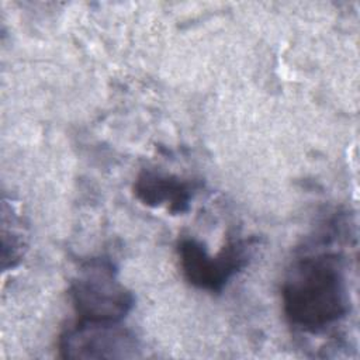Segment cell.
Listing matches in <instances>:
<instances>
[{"label":"cell","mask_w":360,"mask_h":360,"mask_svg":"<svg viewBox=\"0 0 360 360\" xmlns=\"http://www.w3.org/2000/svg\"><path fill=\"white\" fill-rule=\"evenodd\" d=\"M69 291L80 322L117 323L134 307V294L118 280L117 269L107 257L83 262Z\"/></svg>","instance_id":"obj_2"},{"label":"cell","mask_w":360,"mask_h":360,"mask_svg":"<svg viewBox=\"0 0 360 360\" xmlns=\"http://www.w3.org/2000/svg\"><path fill=\"white\" fill-rule=\"evenodd\" d=\"M283 311L294 328L318 335L342 321L350 305L342 257L309 253L292 263L281 288Z\"/></svg>","instance_id":"obj_1"},{"label":"cell","mask_w":360,"mask_h":360,"mask_svg":"<svg viewBox=\"0 0 360 360\" xmlns=\"http://www.w3.org/2000/svg\"><path fill=\"white\" fill-rule=\"evenodd\" d=\"M253 239L228 240L217 255L194 238H181L177 245L180 267L186 280L201 290L221 292L228 281L249 262Z\"/></svg>","instance_id":"obj_3"},{"label":"cell","mask_w":360,"mask_h":360,"mask_svg":"<svg viewBox=\"0 0 360 360\" xmlns=\"http://www.w3.org/2000/svg\"><path fill=\"white\" fill-rule=\"evenodd\" d=\"M201 187V181L181 179L152 169L142 170L134 183L135 197L149 207H166L172 214H183Z\"/></svg>","instance_id":"obj_5"},{"label":"cell","mask_w":360,"mask_h":360,"mask_svg":"<svg viewBox=\"0 0 360 360\" xmlns=\"http://www.w3.org/2000/svg\"><path fill=\"white\" fill-rule=\"evenodd\" d=\"M59 352L63 359H134L138 356L136 336L117 323H93L76 321L59 339Z\"/></svg>","instance_id":"obj_4"}]
</instances>
